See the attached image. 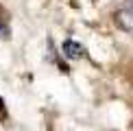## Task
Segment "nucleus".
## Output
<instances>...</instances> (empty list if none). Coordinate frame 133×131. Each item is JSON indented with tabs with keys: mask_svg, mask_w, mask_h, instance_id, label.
<instances>
[{
	"mask_svg": "<svg viewBox=\"0 0 133 131\" xmlns=\"http://www.w3.org/2000/svg\"><path fill=\"white\" fill-rule=\"evenodd\" d=\"M61 50H63L65 57H70V59H79L81 55H83V46H81L79 42H74V40H68V42H63Z\"/></svg>",
	"mask_w": 133,
	"mask_h": 131,
	"instance_id": "f03ea898",
	"label": "nucleus"
},
{
	"mask_svg": "<svg viewBox=\"0 0 133 131\" xmlns=\"http://www.w3.org/2000/svg\"><path fill=\"white\" fill-rule=\"evenodd\" d=\"M0 31H2V29H0Z\"/></svg>",
	"mask_w": 133,
	"mask_h": 131,
	"instance_id": "20e7f679",
	"label": "nucleus"
},
{
	"mask_svg": "<svg viewBox=\"0 0 133 131\" xmlns=\"http://www.w3.org/2000/svg\"><path fill=\"white\" fill-rule=\"evenodd\" d=\"M7 118V112H4V103H2V98H0V120H4Z\"/></svg>",
	"mask_w": 133,
	"mask_h": 131,
	"instance_id": "7ed1b4c3",
	"label": "nucleus"
},
{
	"mask_svg": "<svg viewBox=\"0 0 133 131\" xmlns=\"http://www.w3.org/2000/svg\"><path fill=\"white\" fill-rule=\"evenodd\" d=\"M116 22H118L120 29L133 33V0H127V2L116 11Z\"/></svg>",
	"mask_w": 133,
	"mask_h": 131,
	"instance_id": "f257e3e1",
	"label": "nucleus"
}]
</instances>
